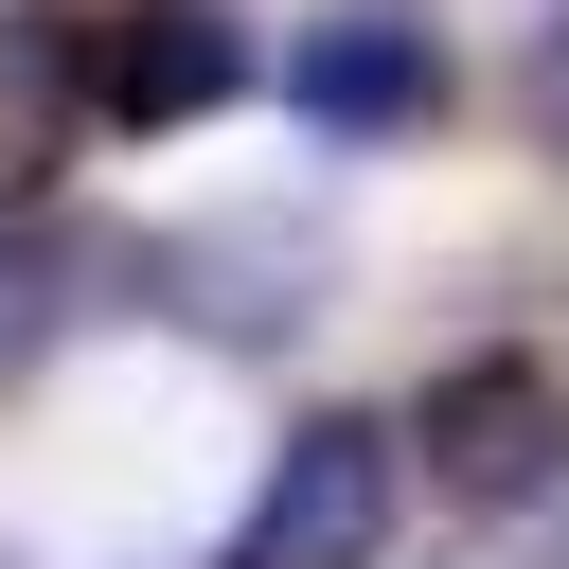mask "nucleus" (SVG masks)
Wrapping results in <instances>:
<instances>
[{
	"label": "nucleus",
	"instance_id": "obj_1",
	"mask_svg": "<svg viewBox=\"0 0 569 569\" xmlns=\"http://www.w3.org/2000/svg\"><path fill=\"white\" fill-rule=\"evenodd\" d=\"M142 302H160L178 338H213V356H284V338L338 302V231L284 213V196L178 213V231H142Z\"/></svg>",
	"mask_w": 569,
	"mask_h": 569
},
{
	"label": "nucleus",
	"instance_id": "obj_2",
	"mask_svg": "<svg viewBox=\"0 0 569 569\" xmlns=\"http://www.w3.org/2000/svg\"><path fill=\"white\" fill-rule=\"evenodd\" d=\"M391 516H409V427H373V409H302V427L267 445V480H249L231 569H373Z\"/></svg>",
	"mask_w": 569,
	"mask_h": 569
},
{
	"label": "nucleus",
	"instance_id": "obj_3",
	"mask_svg": "<svg viewBox=\"0 0 569 569\" xmlns=\"http://www.w3.org/2000/svg\"><path fill=\"white\" fill-rule=\"evenodd\" d=\"M409 445H427V480L480 498V516L569 498V373H551V356H445L427 409H409Z\"/></svg>",
	"mask_w": 569,
	"mask_h": 569
},
{
	"label": "nucleus",
	"instance_id": "obj_4",
	"mask_svg": "<svg viewBox=\"0 0 569 569\" xmlns=\"http://www.w3.org/2000/svg\"><path fill=\"white\" fill-rule=\"evenodd\" d=\"M284 107H302L320 142H409V124H445V36H427V0H338V18H302V36H284Z\"/></svg>",
	"mask_w": 569,
	"mask_h": 569
},
{
	"label": "nucleus",
	"instance_id": "obj_5",
	"mask_svg": "<svg viewBox=\"0 0 569 569\" xmlns=\"http://www.w3.org/2000/svg\"><path fill=\"white\" fill-rule=\"evenodd\" d=\"M231 89H249L231 0H89V107L107 124H213Z\"/></svg>",
	"mask_w": 569,
	"mask_h": 569
},
{
	"label": "nucleus",
	"instance_id": "obj_6",
	"mask_svg": "<svg viewBox=\"0 0 569 569\" xmlns=\"http://www.w3.org/2000/svg\"><path fill=\"white\" fill-rule=\"evenodd\" d=\"M71 124H107L89 107V0H0V196H36L71 160Z\"/></svg>",
	"mask_w": 569,
	"mask_h": 569
},
{
	"label": "nucleus",
	"instance_id": "obj_7",
	"mask_svg": "<svg viewBox=\"0 0 569 569\" xmlns=\"http://www.w3.org/2000/svg\"><path fill=\"white\" fill-rule=\"evenodd\" d=\"M89 284H142V249L53 231V213H0V373H36V356L89 320Z\"/></svg>",
	"mask_w": 569,
	"mask_h": 569
},
{
	"label": "nucleus",
	"instance_id": "obj_8",
	"mask_svg": "<svg viewBox=\"0 0 569 569\" xmlns=\"http://www.w3.org/2000/svg\"><path fill=\"white\" fill-rule=\"evenodd\" d=\"M516 124H533V160H569V18H533V53H516Z\"/></svg>",
	"mask_w": 569,
	"mask_h": 569
}]
</instances>
